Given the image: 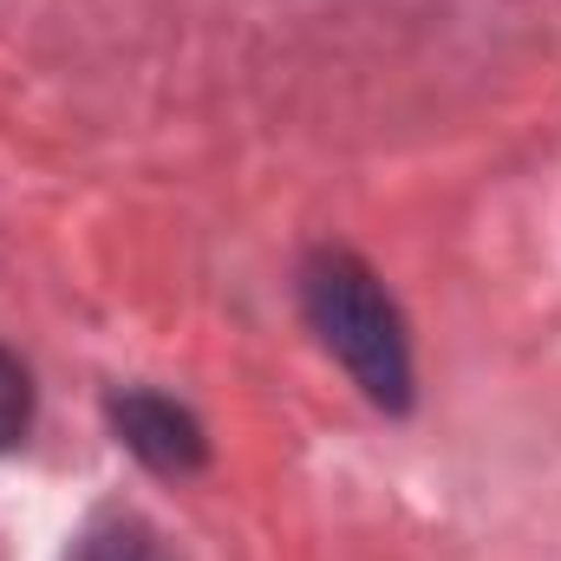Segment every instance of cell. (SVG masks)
<instances>
[{
    "label": "cell",
    "mask_w": 561,
    "mask_h": 561,
    "mask_svg": "<svg viewBox=\"0 0 561 561\" xmlns=\"http://www.w3.org/2000/svg\"><path fill=\"white\" fill-rule=\"evenodd\" d=\"M307 320L379 405H405L412 399L405 320L386 300V287L353 255H313V268H307Z\"/></svg>",
    "instance_id": "1"
},
{
    "label": "cell",
    "mask_w": 561,
    "mask_h": 561,
    "mask_svg": "<svg viewBox=\"0 0 561 561\" xmlns=\"http://www.w3.org/2000/svg\"><path fill=\"white\" fill-rule=\"evenodd\" d=\"M112 419H118V437L138 450L144 463H157V470H196V463H203V431H196V419L176 412V405L157 399V392L118 399Z\"/></svg>",
    "instance_id": "2"
},
{
    "label": "cell",
    "mask_w": 561,
    "mask_h": 561,
    "mask_svg": "<svg viewBox=\"0 0 561 561\" xmlns=\"http://www.w3.org/2000/svg\"><path fill=\"white\" fill-rule=\"evenodd\" d=\"M72 561H163V549H157V536H150L144 523L105 516V523H92V529L79 536Z\"/></svg>",
    "instance_id": "3"
},
{
    "label": "cell",
    "mask_w": 561,
    "mask_h": 561,
    "mask_svg": "<svg viewBox=\"0 0 561 561\" xmlns=\"http://www.w3.org/2000/svg\"><path fill=\"white\" fill-rule=\"evenodd\" d=\"M33 424V386H26V366L0 346V450H13Z\"/></svg>",
    "instance_id": "4"
}]
</instances>
